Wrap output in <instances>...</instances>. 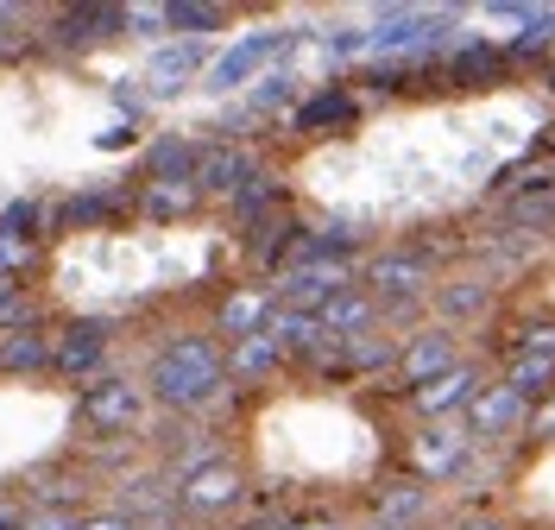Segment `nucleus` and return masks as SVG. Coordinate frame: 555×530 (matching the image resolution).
<instances>
[{"label": "nucleus", "mask_w": 555, "mask_h": 530, "mask_svg": "<svg viewBox=\"0 0 555 530\" xmlns=\"http://www.w3.org/2000/svg\"><path fill=\"white\" fill-rule=\"evenodd\" d=\"M145 398L152 404H165L171 417H190V411H203V404H215L221 398V386H228V353L215 348L208 335H177V341H165V348L145 360Z\"/></svg>", "instance_id": "f257e3e1"}, {"label": "nucleus", "mask_w": 555, "mask_h": 530, "mask_svg": "<svg viewBox=\"0 0 555 530\" xmlns=\"http://www.w3.org/2000/svg\"><path fill=\"white\" fill-rule=\"evenodd\" d=\"M366 284H373V303L379 310H411L423 303L429 290H436V272H429V259L411 247H391L379 259H366Z\"/></svg>", "instance_id": "7ed1b4c3"}, {"label": "nucleus", "mask_w": 555, "mask_h": 530, "mask_svg": "<svg viewBox=\"0 0 555 530\" xmlns=\"http://www.w3.org/2000/svg\"><path fill=\"white\" fill-rule=\"evenodd\" d=\"M480 391H486L480 366H474V360H461V366H449L436 386L411 391V404L423 411V424H449V417H467V404H474Z\"/></svg>", "instance_id": "9d476101"}, {"label": "nucleus", "mask_w": 555, "mask_h": 530, "mask_svg": "<svg viewBox=\"0 0 555 530\" xmlns=\"http://www.w3.org/2000/svg\"><path fill=\"white\" fill-rule=\"evenodd\" d=\"M246 177H253V158H246V152H234V145H215V152H203V165H196V190L234 196Z\"/></svg>", "instance_id": "f3484780"}, {"label": "nucleus", "mask_w": 555, "mask_h": 530, "mask_svg": "<svg viewBox=\"0 0 555 530\" xmlns=\"http://www.w3.org/2000/svg\"><path fill=\"white\" fill-rule=\"evenodd\" d=\"M51 335H38V328H13V335H0V373H44L51 366Z\"/></svg>", "instance_id": "a211bd4d"}, {"label": "nucleus", "mask_w": 555, "mask_h": 530, "mask_svg": "<svg viewBox=\"0 0 555 530\" xmlns=\"http://www.w3.org/2000/svg\"><path fill=\"white\" fill-rule=\"evenodd\" d=\"M120 33H133V38L171 33V7H152V0H139V7H120Z\"/></svg>", "instance_id": "b1692460"}, {"label": "nucleus", "mask_w": 555, "mask_h": 530, "mask_svg": "<svg viewBox=\"0 0 555 530\" xmlns=\"http://www.w3.org/2000/svg\"><path fill=\"white\" fill-rule=\"evenodd\" d=\"M518 424H524V398L505 386V379L486 386L480 398L467 404V436H486V442H492V436H512Z\"/></svg>", "instance_id": "f8f14e48"}, {"label": "nucleus", "mask_w": 555, "mask_h": 530, "mask_svg": "<svg viewBox=\"0 0 555 530\" xmlns=\"http://www.w3.org/2000/svg\"><path fill=\"white\" fill-rule=\"evenodd\" d=\"M266 335L278 341V353H322L328 348V328H322L315 310H272Z\"/></svg>", "instance_id": "2eb2a0df"}, {"label": "nucleus", "mask_w": 555, "mask_h": 530, "mask_svg": "<svg viewBox=\"0 0 555 530\" xmlns=\"http://www.w3.org/2000/svg\"><path fill=\"white\" fill-rule=\"evenodd\" d=\"M341 290H353V266H335V259H304L278 279L272 303L278 310H328Z\"/></svg>", "instance_id": "423d86ee"}, {"label": "nucleus", "mask_w": 555, "mask_h": 530, "mask_svg": "<svg viewBox=\"0 0 555 530\" xmlns=\"http://www.w3.org/2000/svg\"><path fill=\"white\" fill-rule=\"evenodd\" d=\"M196 76H208V51L203 38H171V44H158L152 51V64H145V95H158V102H171V95H183Z\"/></svg>", "instance_id": "0eeeda50"}, {"label": "nucleus", "mask_w": 555, "mask_h": 530, "mask_svg": "<svg viewBox=\"0 0 555 530\" xmlns=\"http://www.w3.org/2000/svg\"><path fill=\"white\" fill-rule=\"evenodd\" d=\"M284 530H341L328 512H310V518H284Z\"/></svg>", "instance_id": "c756f323"}, {"label": "nucleus", "mask_w": 555, "mask_h": 530, "mask_svg": "<svg viewBox=\"0 0 555 530\" xmlns=\"http://www.w3.org/2000/svg\"><path fill=\"white\" fill-rule=\"evenodd\" d=\"M467 449H474V436H467V424H423L411 436V467L423 474V480H454L461 467H467Z\"/></svg>", "instance_id": "6e6552de"}, {"label": "nucleus", "mask_w": 555, "mask_h": 530, "mask_svg": "<svg viewBox=\"0 0 555 530\" xmlns=\"http://www.w3.org/2000/svg\"><path fill=\"white\" fill-rule=\"evenodd\" d=\"M272 297L266 290H234L228 303H221V335L228 341H246V335H266V322H272Z\"/></svg>", "instance_id": "dca6fc26"}, {"label": "nucleus", "mask_w": 555, "mask_h": 530, "mask_svg": "<svg viewBox=\"0 0 555 530\" xmlns=\"http://www.w3.org/2000/svg\"><path fill=\"white\" fill-rule=\"evenodd\" d=\"M215 26H228V7H208V0H171V33L177 38H203Z\"/></svg>", "instance_id": "5701e85b"}, {"label": "nucleus", "mask_w": 555, "mask_h": 530, "mask_svg": "<svg viewBox=\"0 0 555 530\" xmlns=\"http://www.w3.org/2000/svg\"><path fill=\"white\" fill-rule=\"evenodd\" d=\"M322 316V328H328V341H360V335H373V316H379V303L353 284V290H341L328 310H315Z\"/></svg>", "instance_id": "4468645a"}, {"label": "nucleus", "mask_w": 555, "mask_h": 530, "mask_svg": "<svg viewBox=\"0 0 555 530\" xmlns=\"http://www.w3.org/2000/svg\"><path fill=\"white\" fill-rule=\"evenodd\" d=\"M454 530H505V525H499V518H461Z\"/></svg>", "instance_id": "2f4dec72"}, {"label": "nucleus", "mask_w": 555, "mask_h": 530, "mask_svg": "<svg viewBox=\"0 0 555 530\" xmlns=\"http://www.w3.org/2000/svg\"><path fill=\"white\" fill-rule=\"evenodd\" d=\"M102 353H107V322H76L57 353H51V366L69 373V379H89V373H102Z\"/></svg>", "instance_id": "ddd939ff"}, {"label": "nucleus", "mask_w": 555, "mask_h": 530, "mask_svg": "<svg viewBox=\"0 0 555 530\" xmlns=\"http://www.w3.org/2000/svg\"><path fill=\"white\" fill-rule=\"evenodd\" d=\"M190 203H196V183H152L145 190V209H158V215H177Z\"/></svg>", "instance_id": "393cba45"}, {"label": "nucleus", "mask_w": 555, "mask_h": 530, "mask_svg": "<svg viewBox=\"0 0 555 530\" xmlns=\"http://www.w3.org/2000/svg\"><path fill=\"white\" fill-rule=\"evenodd\" d=\"M537 436L555 442V398H543V411H537Z\"/></svg>", "instance_id": "7c9ffc66"}, {"label": "nucleus", "mask_w": 555, "mask_h": 530, "mask_svg": "<svg viewBox=\"0 0 555 530\" xmlns=\"http://www.w3.org/2000/svg\"><path fill=\"white\" fill-rule=\"evenodd\" d=\"M145 386L133 379H89L82 386V429H95V436H133L145 424Z\"/></svg>", "instance_id": "20e7f679"}, {"label": "nucleus", "mask_w": 555, "mask_h": 530, "mask_svg": "<svg viewBox=\"0 0 555 530\" xmlns=\"http://www.w3.org/2000/svg\"><path fill=\"white\" fill-rule=\"evenodd\" d=\"M505 386L518 391L524 404H530V398H555V360H543V353H524V348H518V360L505 366Z\"/></svg>", "instance_id": "aec40b11"}, {"label": "nucleus", "mask_w": 555, "mask_h": 530, "mask_svg": "<svg viewBox=\"0 0 555 530\" xmlns=\"http://www.w3.org/2000/svg\"><path fill=\"white\" fill-rule=\"evenodd\" d=\"M379 530H391V525H379Z\"/></svg>", "instance_id": "f704fd0d"}, {"label": "nucleus", "mask_w": 555, "mask_h": 530, "mask_svg": "<svg viewBox=\"0 0 555 530\" xmlns=\"http://www.w3.org/2000/svg\"><path fill=\"white\" fill-rule=\"evenodd\" d=\"M114 512H120V518H133L139 530L171 525V512H177V480L139 474V480H127V487H120V505H114Z\"/></svg>", "instance_id": "9b49d317"}, {"label": "nucleus", "mask_w": 555, "mask_h": 530, "mask_svg": "<svg viewBox=\"0 0 555 530\" xmlns=\"http://www.w3.org/2000/svg\"><path fill=\"white\" fill-rule=\"evenodd\" d=\"M246 493V474L234 455H208L196 467H183L177 474V505L183 512H196V518H221V512H234Z\"/></svg>", "instance_id": "f03ea898"}, {"label": "nucleus", "mask_w": 555, "mask_h": 530, "mask_svg": "<svg viewBox=\"0 0 555 530\" xmlns=\"http://www.w3.org/2000/svg\"><path fill=\"white\" fill-rule=\"evenodd\" d=\"M7 26H20V7H7V0H0V33H7Z\"/></svg>", "instance_id": "473e14b6"}, {"label": "nucleus", "mask_w": 555, "mask_h": 530, "mask_svg": "<svg viewBox=\"0 0 555 530\" xmlns=\"http://www.w3.org/2000/svg\"><path fill=\"white\" fill-rule=\"evenodd\" d=\"M278 102H291V76L266 70V76H259V89H253V107H259V114H272Z\"/></svg>", "instance_id": "a878e982"}, {"label": "nucleus", "mask_w": 555, "mask_h": 530, "mask_svg": "<svg viewBox=\"0 0 555 530\" xmlns=\"http://www.w3.org/2000/svg\"><path fill=\"white\" fill-rule=\"evenodd\" d=\"M291 44H297L291 33H253V38H241L234 51H221V57L208 64L203 89H208V95H234V89H246L253 76L272 70V64L284 57V51H291Z\"/></svg>", "instance_id": "39448f33"}, {"label": "nucleus", "mask_w": 555, "mask_h": 530, "mask_svg": "<svg viewBox=\"0 0 555 530\" xmlns=\"http://www.w3.org/2000/svg\"><path fill=\"white\" fill-rule=\"evenodd\" d=\"M152 530H171V525H152Z\"/></svg>", "instance_id": "72a5a7b5"}, {"label": "nucleus", "mask_w": 555, "mask_h": 530, "mask_svg": "<svg viewBox=\"0 0 555 530\" xmlns=\"http://www.w3.org/2000/svg\"><path fill=\"white\" fill-rule=\"evenodd\" d=\"M341 114H347V102L335 95V89H328V95H315V102L297 114V127H315V120H341Z\"/></svg>", "instance_id": "bb28decb"}, {"label": "nucleus", "mask_w": 555, "mask_h": 530, "mask_svg": "<svg viewBox=\"0 0 555 530\" xmlns=\"http://www.w3.org/2000/svg\"><path fill=\"white\" fill-rule=\"evenodd\" d=\"M278 360H284V353H278L272 335H246V341H234V353H228V373H234V379H259V373H272Z\"/></svg>", "instance_id": "4be33fe9"}, {"label": "nucleus", "mask_w": 555, "mask_h": 530, "mask_svg": "<svg viewBox=\"0 0 555 530\" xmlns=\"http://www.w3.org/2000/svg\"><path fill=\"white\" fill-rule=\"evenodd\" d=\"M486 303H492V284H486V279L436 284V310H442V328H449V322H467V316H486Z\"/></svg>", "instance_id": "6ab92c4d"}, {"label": "nucleus", "mask_w": 555, "mask_h": 530, "mask_svg": "<svg viewBox=\"0 0 555 530\" xmlns=\"http://www.w3.org/2000/svg\"><path fill=\"white\" fill-rule=\"evenodd\" d=\"M20 530H76V518H69V512H26Z\"/></svg>", "instance_id": "cd10ccee"}, {"label": "nucleus", "mask_w": 555, "mask_h": 530, "mask_svg": "<svg viewBox=\"0 0 555 530\" xmlns=\"http://www.w3.org/2000/svg\"><path fill=\"white\" fill-rule=\"evenodd\" d=\"M423 512H429V493L411 487V480H398V487H385L379 493V525H391V530H416Z\"/></svg>", "instance_id": "412c9836"}, {"label": "nucleus", "mask_w": 555, "mask_h": 530, "mask_svg": "<svg viewBox=\"0 0 555 530\" xmlns=\"http://www.w3.org/2000/svg\"><path fill=\"white\" fill-rule=\"evenodd\" d=\"M449 366H461V348H454V328H423V335H411L404 348H398V386H411V391H423V386H436Z\"/></svg>", "instance_id": "1a4fd4ad"}, {"label": "nucleus", "mask_w": 555, "mask_h": 530, "mask_svg": "<svg viewBox=\"0 0 555 530\" xmlns=\"http://www.w3.org/2000/svg\"><path fill=\"white\" fill-rule=\"evenodd\" d=\"M76 530H139V525L120 518V512H89V518H76Z\"/></svg>", "instance_id": "c85d7f7f"}]
</instances>
